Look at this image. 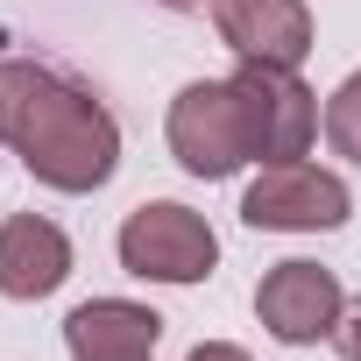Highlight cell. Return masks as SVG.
<instances>
[{"label":"cell","instance_id":"6da1fadb","mask_svg":"<svg viewBox=\"0 0 361 361\" xmlns=\"http://www.w3.org/2000/svg\"><path fill=\"white\" fill-rule=\"evenodd\" d=\"M0 142H8L36 185L50 192H99L121 170V121L57 64L0 57Z\"/></svg>","mask_w":361,"mask_h":361},{"label":"cell","instance_id":"7a4b0ae2","mask_svg":"<svg viewBox=\"0 0 361 361\" xmlns=\"http://www.w3.org/2000/svg\"><path fill=\"white\" fill-rule=\"evenodd\" d=\"M213 262H220V234L206 227V213L177 199H149L121 220V269L142 283H206Z\"/></svg>","mask_w":361,"mask_h":361},{"label":"cell","instance_id":"3957f363","mask_svg":"<svg viewBox=\"0 0 361 361\" xmlns=\"http://www.w3.org/2000/svg\"><path fill=\"white\" fill-rule=\"evenodd\" d=\"M163 135H170V156L185 163L192 177H206V185H220V177H234L241 163H255V156H248V121H241L234 78H199V85H185V92L170 99Z\"/></svg>","mask_w":361,"mask_h":361},{"label":"cell","instance_id":"277c9868","mask_svg":"<svg viewBox=\"0 0 361 361\" xmlns=\"http://www.w3.org/2000/svg\"><path fill=\"white\" fill-rule=\"evenodd\" d=\"M241 121H248V156L255 163H305L319 135V99L290 64H241L234 71Z\"/></svg>","mask_w":361,"mask_h":361},{"label":"cell","instance_id":"5b68a950","mask_svg":"<svg viewBox=\"0 0 361 361\" xmlns=\"http://www.w3.org/2000/svg\"><path fill=\"white\" fill-rule=\"evenodd\" d=\"M347 213H354L347 177L319 163H262V177L241 192V220L255 234H326L347 227Z\"/></svg>","mask_w":361,"mask_h":361},{"label":"cell","instance_id":"8992f818","mask_svg":"<svg viewBox=\"0 0 361 361\" xmlns=\"http://www.w3.org/2000/svg\"><path fill=\"white\" fill-rule=\"evenodd\" d=\"M347 312V290L326 262H276L262 283H255V319L283 340V347H312L340 326Z\"/></svg>","mask_w":361,"mask_h":361},{"label":"cell","instance_id":"52a82bcc","mask_svg":"<svg viewBox=\"0 0 361 361\" xmlns=\"http://www.w3.org/2000/svg\"><path fill=\"white\" fill-rule=\"evenodd\" d=\"M213 29L241 64H305L312 57V8L305 0H213Z\"/></svg>","mask_w":361,"mask_h":361},{"label":"cell","instance_id":"ba28073f","mask_svg":"<svg viewBox=\"0 0 361 361\" xmlns=\"http://www.w3.org/2000/svg\"><path fill=\"white\" fill-rule=\"evenodd\" d=\"M64 276H71V241L57 220H43V213L0 220V298L36 305V298L64 290Z\"/></svg>","mask_w":361,"mask_h":361},{"label":"cell","instance_id":"9c48e42d","mask_svg":"<svg viewBox=\"0 0 361 361\" xmlns=\"http://www.w3.org/2000/svg\"><path fill=\"white\" fill-rule=\"evenodd\" d=\"M163 319L135 298H92L64 319V347L71 361H106V354H156Z\"/></svg>","mask_w":361,"mask_h":361},{"label":"cell","instance_id":"30bf717a","mask_svg":"<svg viewBox=\"0 0 361 361\" xmlns=\"http://www.w3.org/2000/svg\"><path fill=\"white\" fill-rule=\"evenodd\" d=\"M326 142H333V156L361 163V71H347L333 85V99H326Z\"/></svg>","mask_w":361,"mask_h":361},{"label":"cell","instance_id":"8fae6325","mask_svg":"<svg viewBox=\"0 0 361 361\" xmlns=\"http://www.w3.org/2000/svg\"><path fill=\"white\" fill-rule=\"evenodd\" d=\"M333 340H340V354H347V361H361V305H347V312H340Z\"/></svg>","mask_w":361,"mask_h":361},{"label":"cell","instance_id":"7c38bea8","mask_svg":"<svg viewBox=\"0 0 361 361\" xmlns=\"http://www.w3.org/2000/svg\"><path fill=\"white\" fill-rule=\"evenodd\" d=\"M185 361H248V347H234V340H199Z\"/></svg>","mask_w":361,"mask_h":361},{"label":"cell","instance_id":"4fadbf2b","mask_svg":"<svg viewBox=\"0 0 361 361\" xmlns=\"http://www.w3.org/2000/svg\"><path fill=\"white\" fill-rule=\"evenodd\" d=\"M163 8H206V0H163Z\"/></svg>","mask_w":361,"mask_h":361},{"label":"cell","instance_id":"5bb4252c","mask_svg":"<svg viewBox=\"0 0 361 361\" xmlns=\"http://www.w3.org/2000/svg\"><path fill=\"white\" fill-rule=\"evenodd\" d=\"M106 361H149V354H106Z\"/></svg>","mask_w":361,"mask_h":361}]
</instances>
